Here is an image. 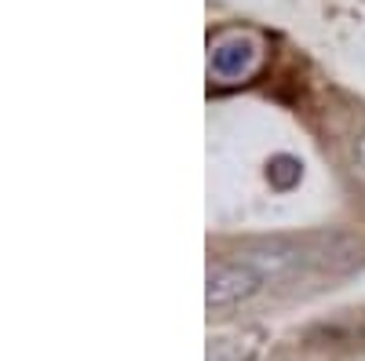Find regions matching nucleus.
I'll use <instances>...</instances> for the list:
<instances>
[{
	"mask_svg": "<svg viewBox=\"0 0 365 361\" xmlns=\"http://www.w3.org/2000/svg\"><path fill=\"white\" fill-rule=\"evenodd\" d=\"M267 350V333L259 325H245L237 333L216 336L208 343V361H259Z\"/></svg>",
	"mask_w": 365,
	"mask_h": 361,
	"instance_id": "7ed1b4c3",
	"label": "nucleus"
},
{
	"mask_svg": "<svg viewBox=\"0 0 365 361\" xmlns=\"http://www.w3.org/2000/svg\"><path fill=\"white\" fill-rule=\"evenodd\" d=\"M256 66H259V44L241 33L220 41L208 55V70L220 80H249L256 73Z\"/></svg>",
	"mask_w": 365,
	"mask_h": 361,
	"instance_id": "f03ea898",
	"label": "nucleus"
},
{
	"mask_svg": "<svg viewBox=\"0 0 365 361\" xmlns=\"http://www.w3.org/2000/svg\"><path fill=\"white\" fill-rule=\"evenodd\" d=\"M354 161L365 168V132H358V139H354Z\"/></svg>",
	"mask_w": 365,
	"mask_h": 361,
	"instance_id": "0eeeda50",
	"label": "nucleus"
},
{
	"mask_svg": "<svg viewBox=\"0 0 365 361\" xmlns=\"http://www.w3.org/2000/svg\"><path fill=\"white\" fill-rule=\"evenodd\" d=\"M267 179H270L274 190H292L303 179V164L296 157H289V154H278V157L267 161Z\"/></svg>",
	"mask_w": 365,
	"mask_h": 361,
	"instance_id": "423d86ee",
	"label": "nucleus"
},
{
	"mask_svg": "<svg viewBox=\"0 0 365 361\" xmlns=\"http://www.w3.org/2000/svg\"><path fill=\"white\" fill-rule=\"evenodd\" d=\"M263 285V274L252 270L249 263H220L208 270V281H205V307L208 310H223L234 303H245L252 299Z\"/></svg>",
	"mask_w": 365,
	"mask_h": 361,
	"instance_id": "f257e3e1",
	"label": "nucleus"
},
{
	"mask_svg": "<svg viewBox=\"0 0 365 361\" xmlns=\"http://www.w3.org/2000/svg\"><path fill=\"white\" fill-rule=\"evenodd\" d=\"M241 263H249L252 270H259L263 278L267 274H282V270H289V266L299 263V245H292V241H285V237L256 241L252 248H245Z\"/></svg>",
	"mask_w": 365,
	"mask_h": 361,
	"instance_id": "20e7f679",
	"label": "nucleus"
},
{
	"mask_svg": "<svg viewBox=\"0 0 365 361\" xmlns=\"http://www.w3.org/2000/svg\"><path fill=\"white\" fill-rule=\"evenodd\" d=\"M314 256L325 270H354L365 259V248H361V241H354L347 234H329V237H322V248Z\"/></svg>",
	"mask_w": 365,
	"mask_h": 361,
	"instance_id": "39448f33",
	"label": "nucleus"
}]
</instances>
